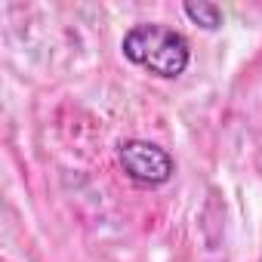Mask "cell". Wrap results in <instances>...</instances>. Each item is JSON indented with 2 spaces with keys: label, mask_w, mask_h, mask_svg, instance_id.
<instances>
[{
  "label": "cell",
  "mask_w": 262,
  "mask_h": 262,
  "mask_svg": "<svg viewBox=\"0 0 262 262\" xmlns=\"http://www.w3.org/2000/svg\"><path fill=\"white\" fill-rule=\"evenodd\" d=\"M120 50L133 65L145 68L155 77H167V80L179 77L191 59L188 40L167 25H133L123 34Z\"/></svg>",
  "instance_id": "1"
},
{
  "label": "cell",
  "mask_w": 262,
  "mask_h": 262,
  "mask_svg": "<svg viewBox=\"0 0 262 262\" xmlns=\"http://www.w3.org/2000/svg\"><path fill=\"white\" fill-rule=\"evenodd\" d=\"M117 158H120L123 173L133 179L136 185H148V188H155V185L170 182L173 173H176L173 158H170L161 145L145 142V139H129V142H123L120 151H117Z\"/></svg>",
  "instance_id": "2"
},
{
  "label": "cell",
  "mask_w": 262,
  "mask_h": 262,
  "mask_svg": "<svg viewBox=\"0 0 262 262\" xmlns=\"http://www.w3.org/2000/svg\"><path fill=\"white\" fill-rule=\"evenodd\" d=\"M182 10H185V16H188L194 25H201V28H207V31H213V28L222 25V10H219L216 4H207V0H198V4H185Z\"/></svg>",
  "instance_id": "3"
}]
</instances>
